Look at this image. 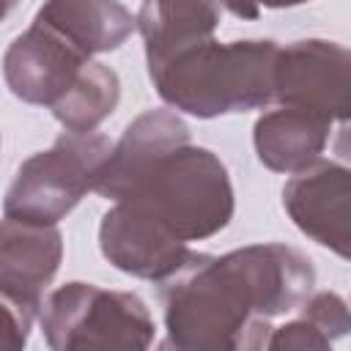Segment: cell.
<instances>
[{
    "label": "cell",
    "instance_id": "cell-14",
    "mask_svg": "<svg viewBox=\"0 0 351 351\" xmlns=\"http://www.w3.org/2000/svg\"><path fill=\"white\" fill-rule=\"evenodd\" d=\"M219 16L222 5L217 0H143L134 22L145 44V60L211 38Z\"/></svg>",
    "mask_w": 351,
    "mask_h": 351
},
{
    "label": "cell",
    "instance_id": "cell-13",
    "mask_svg": "<svg viewBox=\"0 0 351 351\" xmlns=\"http://www.w3.org/2000/svg\"><path fill=\"white\" fill-rule=\"evenodd\" d=\"M33 19L88 58L118 49L137 30L134 14L121 0H44Z\"/></svg>",
    "mask_w": 351,
    "mask_h": 351
},
{
    "label": "cell",
    "instance_id": "cell-12",
    "mask_svg": "<svg viewBox=\"0 0 351 351\" xmlns=\"http://www.w3.org/2000/svg\"><path fill=\"white\" fill-rule=\"evenodd\" d=\"M332 121L315 115L310 110L285 107L263 112L252 126V145L258 162L271 173H296L315 159H321L324 148L332 137Z\"/></svg>",
    "mask_w": 351,
    "mask_h": 351
},
{
    "label": "cell",
    "instance_id": "cell-15",
    "mask_svg": "<svg viewBox=\"0 0 351 351\" xmlns=\"http://www.w3.org/2000/svg\"><path fill=\"white\" fill-rule=\"evenodd\" d=\"M299 318L282 324V326H271L266 348H299V351H324L332 348L335 340L348 335V304L343 296L332 293V291H318L310 293L302 304H299Z\"/></svg>",
    "mask_w": 351,
    "mask_h": 351
},
{
    "label": "cell",
    "instance_id": "cell-5",
    "mask_svg": "<svg viewBox=\"0 0 351 351\" xmlns=\"http://www.w3.org/2000/svg\"><path fill=\"white\" fill-rule=\"evenodd\" d=\"M112 143L99 132H63L47 151L25 159L5 192L3 214L58 225L96 186Z\"/></svg>",
    "mask_w": 351,
    "mask_h": 351
},
{
    "label": "cell",
    "instance_id": "cell-19",
    "mask_svg": "<svg viewBox=\"0 0 351 351\" xmlns=\"http://www.w3.org/2000/svg\"><path fill=\"white\" fill-rule=\"evenodd\" d=\"M302 3H310V0H261V8H293Z\"/></svg>",
    "mask_w": 351,
    "mask_h": 351
},
{
    "label": "cell",
    "instance_id": "cell-1",
    "mask_svg": "<svg viewBox=\"0 0 351 351\" xmlns=\"http://www.w3.org/2000/svg\"><path fill=\"white\" fill-rule=\"evenodd\" d=\"M315 288L313 261L282 241L250 244L225 255L189 252L159 282L165 307V348L255 351L271 332V318L299 310Z\"/></svg>",
    "mask_w": 351,
    "mask_h": 351
},
{
    "label": "cell",
    "instance_id": "cell-20",
    "mask_svg": "<svg viewBox=\"0 0 351 351\" xmlns=\"http://www.w3.org/2000/svg\"><path fill=\"white\" fill-rule=\"evenodd\" d=\"M16 5V0H0V22L8 16V11Z\"/></svg>",
    "mask_w": 351,
    "mask_h": 351
},
{
    "label": "cell",
    "instance_id": "cell-7",
    "mask_svg": "<svg viewBox=\"0 0 351 351\" xmlns=\"http://www.w3.org/2000/svg\"><path fill=\"white\" fill-rule=\"evenodd\" d=\"M88 55L71 47L63 36L41 22H30L3 55V80L8 90L25 104L52 110L80 80Z\"/></svg>",
    "mask_w": 351,
    "mask_h": 351
},
{
    "label": "cell",
    "instance_id": "cell-11",
    "mask_svg": "<svg viewBox=\"0 0 351 351\" xmlns=\"http://www.w3.org/2000/svg\"><path fill=\"white\" fill-rule=\"evenodd\" d=\"M186 143L189 126L176 110H148L137 115L110 148L93 192L112 203L121 200L156 159Z\"/></svg>",
    "mask_w": 351,
    "mask_h": 351
},
{
    "label": "cell",
    "instance_id": "cell-17",
    "mask_svg": "<svg viewBox=\"0 0 351 351\" xmlns=\"http://www.w3.org/2000/svg\"><path fill=\"white\" fill-rule=\"evenodd\" d=\"M36 313L25 310L5 293H0V348L3 351H19L30 340Z\"/></svg>",
    "mask_w": 351,
    "mask_h": 351
},
{
    "label": "cell",
    "instance_id": "cell-18",
    "mask_svg": "<svg viewBox=\"0 0 351 351\" xmlns=\"http://www.w3.org/2000/svg\"><path fill=\"white\" fill-rule=\"evenodd\" d=\"M217 3L239 19H258L261 14V0H217Z\"/></svg>",
    "mask_w": 351,
    "mask_h": 351
},
{
    "label": "cell",
    "instance_id": "cell-10",
    "mask_svg": "<svg viewBox=\"0 0 351 351\" xmlns=\"http://www.w3.org/2000/svg\"><path fill=\"white\" fill-rule=\"evenodd\" d=\"M63 261L58 225H38L14 217L0 219V293L36 313Z\"/></svg>",
    "mask_w": 351,
    "mask_h": 351
},
{
    "label": "cell",
    "instance_id": "cell-16",
    "mask_svg": "<svg viewBox=\"0 0 351 351\" xmlns=\"http://www.w3.org/2000/svg\"><path fill=\"white\" fill-rule=\"evenodd\" d=\"M121 101V80L118 74L99 63L88 60L77 85L49 110L55 121L66 132H96L101 121H107Z\"/></svg>",
    "mask_w": 351,
    "mask_h": 351
},
{
    "label": "cell",
    "instance_id": "cell-2",
    "mask_svg": "<svg viewBox=\"0 0 351 351\" xmlns=\"http://www.w3.org/2000/svg\"><path fill=\"white\" fill-rule=\"evenodd\" d=\"M280 44L244 38L219 44L214 36L148 63L159 99L192 118L261 110L271 101V71Z\"/></svg>",
    "mask_w": 351,
    "mask_h": 351
},
{
    "label": "cell",
    "instance_id": "cell-3",
    "mask_svg": "<svg viewBox=\"0 0 351 351\" xmlns=\"http://www.w3.org/2000/svg\"><path fill=\"white\" fill-rule=\"evenodd\" d=\"M121 200L184 244L217 236L236 211L228 167L192 143L156 159Z\"/></svg>",
    "mask_w": 351,
    "mask_h": 351
},
{
    "label": "cell",
    "instance_id": "cell-8",
    "mask_svg": "<svg viewBox=\"0 0 351 351\" xmlns=\"http://www.w3.org/2000/svg\"><path fill=\"white\" fill-rule=\"evenodd\" d=\"M348 203L351 173L332 159H315L313 165L291 173L282 186V206L293 225L315 244L348 258Z\"/></svg>",
    "mask_w": 351,
    "mask_h": 351
},
{
    "label": "cell",
    "instance_id": "cell-4",
    "mask_svg": "<svg viewBox=\"0 0 351 351\" xmlns=\"http://www.w3.org/2000/svg\"><path fill=\"white\" fill-rule=\"evenodd\" d=\"M38 326L55 351L148 348L156 335L154 315L137 293L82 280L66 282L41 299Z\"/></svg>",
    "mask_w": 351,
    "mask_h": 351
},
{
    "label": "cell",
    "instance_id": "cell-6",
    "mask_svg": "<svg viewBox=\"0 0 351 351\" xmlns=\"http://www.w3.org/2000/svg\"><path fill=\"white\" fill-rule=\"evenodd\" d=\"M351 55L326 38H302L277 49L271 71V101L310 110L346 123L351 110Z\"/></svg>",
    "mask_w": 351,
    "mask_h": 351
},
{
    "label": "cell",
    "instance_id": "cell-9",
    "mask_svg": "<svg viewBox=\"0 0 351 351\" xmlns=\"http://www.w3.org/2000/svg\"><path fill=\"white\" fill-rule=\"evenodd\" d=\"M99 250L118 271L154 282L170 277L192 252L189 244L173 239L123 200H115L101 217Z\"/></svg>",
    "mask_w": 351,
    "mask_h": 351
}]
</instances>
